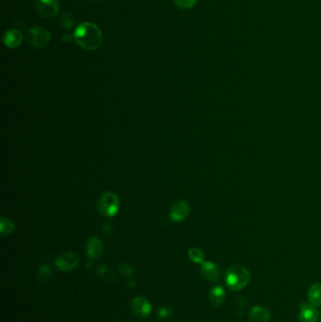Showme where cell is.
Listing matches in <instances>:
<instances>
[{"label":"cell","instance_id":"6da1fadb","mask_svg":"<svg viewBox=\"0 0 321 322\" xmlns=\"http://www.w3.org/2000/svg\"><path fill=\"white\" fill-rule=\"evenodd\" d=\"M73 39L80 47L93 51L99 48L102 44V31L95 24L84 22L74 30Z\"/></svg>","mask_w":321,"mask_h":322},{"label":"cell","instance_id":"7a4b0ae2","mask_svg":"<svg viewBox=\"0 0 321 322\" xmlns=\"http://www.w3.org/2000/svg\"><path fill=\"white\" fill-rule=\"evenodd\" d=\"M250 281L248 268L242 265H233L225 272V283L231 291H238L246 287Z\"/></svg>","mask_w":321,"mask_h":322},{"label":"cell","instance_id":"3957f363","mask_svg":"<svg viewBox=\"0 0 321 322\" xmlns=\"http://www.w3.org/2000/svg\"><path fill=\"white\" fill-rule=\"evenodd\" d=\"M97 209L105 217L112 218L116 216L120 209V200L118 196L111 191L103 193L97 201Z\"/></svg>","mask_w":321,"mask_h":322},{"label":"cell","instance_id":"277c9868","mask_svg":"<svg viewBox=\"0 0 321 322\" xmlns=\"http://www.w3.org/2000/svg\"><path fill=\"white\" fill-rule=\"evenodd\" d=\"M50 32L42 27L31 28L28 31L27 39L29 44L35 48H43L50 41Z\"/></svg>","mask_w":321,"mask_h":322},{"label":"cell","instance_id":"5b68a950","mask_svg":"<svg viewBox=\"0 0 321 322\" xmlns=\"http://www.w3.org/2000/svg\"><path fill=\"white\" fill-rule=\"evenodd\" d=\"M80 263V257L72 251H65L60 254L55 259V266L60 271H71L77 268Z\"/></svg>","mask_w":321,"mask_h":322},{"label":"cell","instance_id":"8992f818","mask_svg":"<svg viewBox=\"0 0 321 322\" xmlns=\"http://www.w3.org/2000/svg\"><path fill=\"white\" fill-rule=\"evenodd\" d=\"M131 311L139 319H146L152 312V304L145 297L139 296L132 300Z\"/></svg>","mask_w":321,"mask_h":322},{"label":"cell","instance_id":"52a82bcc","mask_svg":"<svg viewBox=\"0 0 321 322\" xmlns=\"http://www.w3.org/2000/svg\"><path fill=\"white\" fill-rule=\"evenodd\" d=\"M35 9L41 16L51 18L58 14L59 2L58 0H36Z\"/></svg>","mask_w":321,"mask_h":322},{"label":"cell","instance_id":"ba28073f","mask_svg":"<svg viewBox=\"0 0 321 322\" xmlns=\"http://www.w3.org/2000/svg\"><path fill=\"white\" fill-rule=\"evenodd\" d=\"M190 204L185 200L175 202L170 208V218L175 222L185 220L190 214Z\"/></svg>","mask_w":321,"mask_h":322},{"label":"cell","instance_id":"9c48e42d","mask_svg":"<svg viewBox=\"0 0 321 322\" xmlns=\"http://www.w3.org/2000/svg\"><path fill=\"white\" fill-rule=\"evenodd\" d=\"M320 318V312L315 305L307 303L300 304L299 321L300 322H317Z\"/></svg>","mask_w":321,"mask_h":322},{"label":"cell","instance_id":"30bf717a","mask_svg":"<svg viewBox=\"0 0 321 322\" xmlns=\"http://www.w3.org/2000/svg\"><path fill=\"white\" fill-rule=\"evenodd\" d=\"M85 250L90 260H97L102 256L104 250L102 241L96 236H90L86 242Z\"/></svg>","mask_w":321,"mask_h":322},{"label":"cell","instance_id":"8fae6325","mask_svg":"<svg viewBox=\"0 0 321 322\" xmlns=\"http://www.w3.org/2000/svg\"><path fill=\"white\" fill-rule=\"evenodd\" d=\"M200 271H201L202 276L205 280L212 282V283L218 282L221 275V272H220V269H219L218 265H216L211 261H205L204 263L201 264Z\"/></svg>","mask_w":321,"mask_h":322},{"label":"cell","instance_id":"7c38bea8","mask_svg":"<svg viewBox=\"0 0 321 322\" xmlns=\"http://www.w3.org/2000/svg\"><path fill=\"white\" fill-rule=\"evenodd\" d=\"M249 319L251 322H269L271 315L268 308L256 305L250 310Z\"/></svg>","mask_w":321,"mask_h":322},{"label":"cell","instance_id":"4fadbf2b","mask_svg":"<svg viewBox=\"0 0 321 322\" xmlns=\"http://www.w3.org/2000/svg\"><path fill=\"white\" fill-rule=\"evenodd\" d=\"M23 41L22 33L17 30H7L3 36V43L9 48L18 47Z\"/></svg>","mask_w":321,"mask_h":322},{"label":"cell","instance_id":"5bb4252c","mask_svg":"<svg viewBox=\"0 0 321 322\" xmlns=\"http://www.w3.org/2000/svg\"><path fill=\"white\" fill-rule=\"evenodd\" d=\"M209 301L214 307H220L225 301L224 288L220 286H213L209 291Z\"/></svg>","mask_w":321,"mask_h":322},{"label":"cell","instance_id":"9a60e30c","mask_svg":"<svg viewBox=\"0 0 321 322\" xmlns=\"http://www.w3.org/2000/svg\"><path fill=\"white\" fill-rule=\"evenodd\" d=\"M308 301L311 304L315 306L321 305V284H313L308 290Z\"/></svg>","mask_w":321,"mask_h":322},{"label":"cell","instance_id":"2e32d148","mask_svg":"<svg viewBox=\"0 0 321 322\" xmlns=\"http://www.w3.org/2000/svg\"><path fill=\"white\" fill-rule=\"evenodd\" d=\"M15 229V222L7 217H2L0 220V232L2 235H9Z\"/></svg>","mask_w":321,"mask_h":322},{"label":"cell","instance_id":"e0dca14e","mask_svg":"<svg viewBox=\"0 0 321 322\" xmlns=\"http://www.w3.org/2000/svg\"><path fill=\"white\" fill-rule=\"evenodd\" d=\"M98 275L101 277V278L107 284H110V283H113L115 281V276L114 274L111 272V270L107 267V266H100L99 268H98V271H97Z\"/></svg>","mask_w":321,"mask_h":322},{"label":"cell","instance_id":"ac0fdd59","mask_svg":"<svg viewBox=\"0 0 321 322\" xmlns=\"http://www.w3.org/2000/svg\"><path fill=\"white\" fill-rule=\"evenodd\" d=\"M189 257L193 263L203 264L204 262V251L199 248H190L189 250Z\"/></svg>","mask_w":321,"mask_h":322},{"label":"cell","instance_id":"d6986e66","mask_svg":"<svg viewBox=\"0 0 321 322\" xmlns=\"http://www.w3.org/2000/svg\"><path fill=\"white\" fill-rule=\"evenodd\" d=\"M53 275L52 273V269L50 268L49 265L47 264H44L42 265L39 269H38V272H37V279L40 281V282H44L46 280H48L49 278H51Z\"/></svg>","mask_w":321,"mask_h":322},{"label":"cell","instance_id":"ffe728a7","mask_svg":"<svg viewBox=\"0 0 321 322\" xmlns=\"http://www.w3.org/2000/svg\"><path fill=\"white\" fill-rule=\"evenodd\" d=\"M60 25L64 30H71L73 27V15L69 13H64L60 17Z\"/></svg>","mask_w":321,"mask_h":322},{"label":"cell","instance_id":"44dd1931","mask_svg":"<svg viewBox=\"0 0 321 322\" xmlns=\"http://www.w3.org/2000/svg\"><path fill=\"white\" fill-rule=\"evenodd\" d=\"M173 313H174L173 308L169 305H163L158 310V318L161 321H165V320L170 319L172 317Z\"/></svg>","mask_w":321,"mask_h":322},{"label":"cell","instance_id":"7402d4cb","mask_svg":"<svg viewBox=\"0 0 321 322\" xmlns=\"http://www.w3.org/2000/svg\"><path fill=\"white\" fill-rule=\"evenodd\" d=\"M119 272L122 275L130 278L134 275L135 270H134V268H132L131 266H129L127 264H122V265L119 266Z\"/></svg>","mask_w":321,"mask_h":322},{"label":"cell","instance_id":"603a6c76","mask_svg":"<svg viewBox=\"0 0 321 322\" xmlns=\"http://www.w3.org/2000/svg\"><path fill=\"white\" fill-rule=\"evenodd\" d=\"M175 5L182 10H189L194 6L196 0H174Z\"/></svg>","mask_w":321,"mask_h":322},{"label":"cell","instance_id":"cb8c5ba5","mask_svg":"<svg viewBox=\"0 0 321 322\" xmlns=\"http://www.w3.org/2000/svg\"><path fill=\"white\" fill-rule=\"evenodd\" d=\"M71 39H72V36H71V35H65V36L63 37V41H64V42H70Z\"/></svg>","mask_w":321,"mask_h":322},{"label":"cell","instance_id":"d4e9b609","mask_svg":"<svg viewBox=\"0 0 321 322\" xmlns=\"http://www.w3.org/2000/svg\"></svg>","mask_w":321,"mask_h":322}]
</instances>
